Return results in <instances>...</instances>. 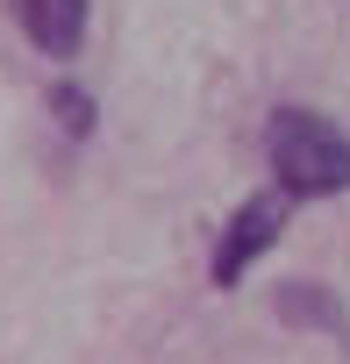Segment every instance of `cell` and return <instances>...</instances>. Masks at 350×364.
Returning <instances> with one entry per match:
<instances>
[{
	"label": "cell",
	"mask_w": 350,
	"mask_h": 364,
	"mask_svg": "<svg viewBox=\"0 0 350 364\" xmlns=\"http://www.w3.org/2000/svg\"><path fill=\"white\" fill-rule=\"evenodd\" d=\"M265 164L286 200H329L350 186V136L322 107H279L265 122Z\"/></svg>",
	"instance_id": "obj_1"
},
{
	"label": "cell",
	"mask_w": 350,
	"mask_h": 364,
	"mask_svg": "<svg viewBox=\"0 0 350 364\" xmlns=\"http://www.w3.org/2000/svg\"><path fill=\"white\" fill-rule=\"evenodd\" d=\"M86 8L93 0H15V22H22V36L43 50V58H79V43H86Z\"/></svg>",
	"instance_id": "obj_3"
},
{
	"label": "cell",
	"mask_w": 350,
	"mask_h": 364,
	"mask_svg": "<svg viewBox=\"0 0 350 364\" xmlns=\"http://www.w3.org/2000/svg\"><path fill=\"white\" fill-rule=\"evenodd\" d=\"M51 107H65V129H72V136H86V129H93V107H86V93L58 86V93H51Z\"/></svg>",
	"instance_id": "obj_5"
},
{
	"label": "cell",
	"mask_w": 350,
	"mask_h": 364,
	"mask_svg": "<svg viewBox=\"0 0 350 364\" xmlns=\"http://www.w3.org/2000/svg\"><path fill=\"white\" fill-rule=\"evenodd\" d=\"M286 215H293V200L279 193V186H265V193H250L229 222H222V236H215V257H208V279L215 286H236L279 236H286Z\"/></svg>",
	"instance_id": "obj_2"
},
{
	"label": "cell",
	"mask_w": 350,
	"mask_h": 364,
	"mask_svg": "<svg viewBox=\"0 0 350 364\" xmlns=\"http://www.w3.org/2000/svg\"><path fill=\"white\" fill-rule=\"evenodd\" d=\"M279 321H293V328H329L336 343H350V314H343L322 286H279Z\"/></svg>",
	"instance_id": "obj_4"
}]
</instances>
